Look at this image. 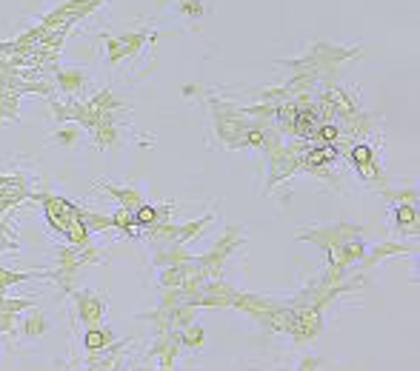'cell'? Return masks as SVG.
<instances>
[{
  "instance_id": "cell-1",
  "label": "cell",
  "mask_w": 420,
  "mask_h": 371,
  "mask_svg": "<svg viewBox=\"0 0 420 371\" xmlns=\"http://www.w3.org/2000/svg\"><path fill=\"white\" fill-rule=\"evenodd\" d=\"M352 160H355V166L363 171V177H372L374 174V168H372V149L366 146V143H360V146H355L352 151Z\"/></svg>"
},
{
  "instance_id": "cell-2",
  "label": "cell",
  "mask_w": 420,
  "mask_h": 371,
  "mask_svg": "<svg viewBox=\"0 0 420 371\" xmlns=\"http://www.w3.org/2000/svg\"><path fill=\"white\" fill-rule=\"evenodd\" d=\"M160 212H163V209H152V206H137V212H135V220H137V223H154V220L160 217Z\"/></svg>"
},
{
  "instance_id": "cell-3",
  "label": "cell",
  "mask_w": 420,
  "mask_h": 371,
  "mask_svg": "<svg viewBox=\"0 0 420 371\" xmlns=\"http://www.w3.org/2000/svg\"><path fill=\"white\" fill-rule=\"evenodd\" d=\"M337 134H340V129H337L335 123H326V126H320V131H317V137H320L323 143H335Z\"/></svg>"
},
{
  "instance_id": "cell-4",
  "label": "cell",
  "mask_w": 420,
  "mask_h": 371,
  "mask_svg": "<svg viewBox=\"0 0 420 371\" xmlns=\"http://www.w3.org/2000/svg\"><path fill=\"white\" fill-rule=\"evenodd\" d=\"M180 12L189 15V18H200V15H203V6H200V0H183Z\"/></svg>"
},
{
  "instance_id": "cell-5",
  "label": "cell",
  "mask_w": 420,
  "mask_h": 371,
  "mask_svg": "<svg viewBox=\"0 0 420 371\" xmlns=\"http://www.w3.org/2000/svg\"><path fill=\"white\" fill-rule=\"evenodd\" d=\"M397 223L403 226H409V229H414V212L409 209V206H397Z\"/></svg>"
},
{
  "instance_id": "cell-6",
  "label": "cell",
  "mask_w": 420,
  "mask_h": 371,
  "mask_svg": "<svg viewBox=\"0 0 420 371\" xmlns=\"http://www.w3.org/2000/svg\"><path fill=\"white\" fill-rule=\"evenodd\" d=\"M100 343H103L100 334H89V348H100Z\"/></svg>"
}]
</instances>
